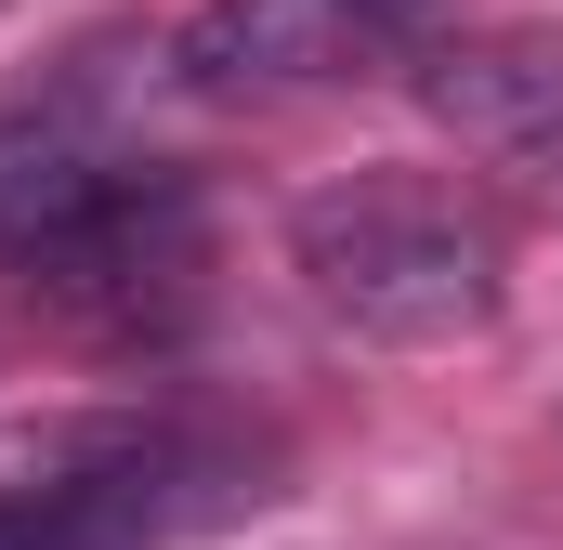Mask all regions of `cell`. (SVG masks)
<instances>
[{
	"label": "cell",
	"mask_w": 563,
	"mask_h": 550,
	"mask_svg": "<svg viewBox=\"0 0 563 550\" xmlns=\"http://www.w3.org/2000/svg\"><path fill=\"white\" fill-rule=\"evenodd\" d=\"M288 275L314 288L328 328L432 354V341H485L498 328V301H511V223L459 170L367 157V170H328L288 210Z\"/></svg>",
	"instance_id": "obj_1"
},
{
	"label": "cell",
	"mask_w": 563,
	"mask_h": 550,
	"mask_svg": "<svg viewBox=\"0 0 563 550\" xmlns=\"http://www.w3.org/2000/svg\"><path fill=\"white\" fill-rule=\"evenodd\" d=\"M263 498V459L236 432L144 407L0 419V550H170Z\"/></svg>",
	"instance_id": "obj_2"
},
{
	"label": "cell",
	"mask_w": 563,
	"mask_h": 550,
	"mask_svg": "<svg viewBox=\"0 0 563 550\" xmlns=\"http://www.w3.org/2000/svg\"><path fill=\"white\" fill-rule=\"evenodd\" d=\"M0 275L40 301V315H66V328H170L184 301H197V275H210V210H197V184L184 170H157V157H119L106 184H79L40 237H13Z\"/></svg>",
	"instance_id": "obj_3"
},
{
	"label": "cell",
	"mask_w": 563,
	"mask_h": 550,
	"mask_svg": "<svg viewBox=\"0 0 563 550\" xmlns=\"http://www.w3.org/2000/svg\"><path fill=\"white\" fill-rule=\"evenodd\" d=\"M445 0H197L170 40L184 92H301V79H354L380 53H432Z\"/></svg>",
	"instance_id": "obj_4"
},
{
	"label": "cell",
	"mask_w": 563,
	"mask_h": 550,
	"mask_svg": "<svg viewBox=\"0 0 563 550\" xmlns=\"http://www.w3.org/2000/svg\"><path fill=\"white\" fill-rule=\"evenodd\" d=\"M420 106L472 144L485 170L563 184V26H485V40H432Z\"/></svg>",
	"instance_id": "obj_5"
},
{
	"label": "cell",
	"mask_w": 563,
	"mask_h": 550,
	"mask_svg": "<svg viewBox=\"0 0 563 550\" xmlns=\"http://www.w3.org/2000/svg\"><path fill=\"white\" fill-rule=\"evenodd\" d=\"M119 144H106V53H79L53 92H13L0 106V250L40 237L79 184H106Z\"/></svg>",
	"instance_id": "obj_6"
}]
</instances>
